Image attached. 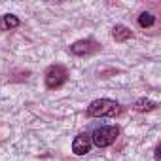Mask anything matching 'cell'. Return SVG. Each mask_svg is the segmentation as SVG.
Instances as JSON below:
<instances>
[{
    "instance_id": "30bf717a",
    "label": "cell",
    "mask_w": 161,
    "mask_h": 161,
    "mask_svg": "<svg viewBox=\"0 0 161 161\" xmlns=\"http://www.w3.org/2000/svg\"><path fill=\"white\" fill-rule=\"evenodd\" d=\"M159 150H161V148L155 146V161H161V159H159Z\"/></svg>"
},
{
    "instance_id": "277c9868",
    "label": "cell",
    "mask_w": 161,
    "mask_h": 161,
    "mask_svg": "<svg viewBox=\"0 0 161 161\" xmlns=\"http://www.w3.org/2000/svg\"><path fill=\"white\" fill-rule=\"evenodd\" d=\"M93 146V140H91V135L87 133H82V135H78L72 142V152L76 155H86Z\"/></svg>"
},
{
    "instance_id": "52a82bcc",
    "label": "cell",
    "mask_w": 161,
    "mask_h": 161,
    "mask_svg": "<svg viewBox=\"0 0 161 161\" xmlns=\"http://www.w3.org/2000/svg\"><path fill=\"white\" fill-rule=\"evenodd\" d=\"M112 36H114L116 42H125V40H129V38L133 36V32H131V29H127L125 25H116V27L112 29Z\"/></svg>"
},
{
    "instance_id": "5b68a950",
    "label": "cell",
    "mask_w": 161,
    "mask_h": 161,
    "mask_svg": "<svg viewBox=\"0 0 161 161\" xmlns=\"http://www.w3.org/2000/svg\"><path fill=\"white\" fill-rule=\"evenodd\" d=\"M97 49V44L93 40H78L70 46V51L74 55H89Z\"/></svg>"
},
{
    "instance_id": "9c48e42d",
    "label": "cell",
    "mask_w": 161,
    "mask_h": 161,
    "mask_svg": "<svg viewBox=\"0 0 161 161\" xmlns=\"http://www.w3.org/2000/svg\"><path fill=\"white\" fill-rule=\"evenodd\" d=\"M153 23H155V17H153L150 12H142V14L138 15V25L144 27V29H146V27H152Z\"/></svg>"
},
{
    "instance_id": "7a4b0ae2",
    "label": "cell",
    "mask_w": 161,
    "mask_h": 161,
    "mask_svg": "<svg viewBox=\"0 0 161 161\" xmlns=\"http://www.w3.org/2000/svg\"><path fill=\"white\" fill-rule=\"evenodd\" d=\"M118 135H119V129H118V127H114V125H106V127H99V129H95L93 135H91V140H93L95 146H99V148H106V146H110V144L116 142Z\"/></svg>"
},
{
    "instance_id": "ba28073f",
    "label": "cell",
    "mask_w": 161,
    "mask_h": 161,
    "mask_svg": "<svg viewBox=\"0 0 161 161\" xmlns=\"http://www.w3.org/2000/svg\"><path fill=\"white\" fill-rule=\"evenodd\" d=\"M157 104L153 103V101H148V99H138L136 103H135V110L136 112H150V110H153Z\"/></svg>"
},
{
    "instance_id": "6da1fadb",
    "label": "cell",
    "mask_w": 161,
    "mask_h": 161,
    "mask_svg": "<svg viewBox=\"0 0 161 161\" xmlns=\"http://www.w3.org/2000/svg\"><path fill=\"white\" fill-rule=\"evenodd\" d=\"M119 112V104L112 99H97L87 106V114L91 118H108Z\"/></svg>"
},
{
    "instance_id": "3957f363",
    "label": "cell",
    "mask_w": 161,
    "mask_h": 161,
    "mask_svg": "<svg viewBox=\"0 0 161 161\" xmlns=\"http://www.w3.org/2000/svg\"><path fill=\"white\" fill-rule=\"evenodd\" d=\"M66 82V70L61 64H53L46 70V86L49 89H57Z\"/></svg>"
},
{
    "instance_id": "8992f818",
    "label": "cell",
    "mask_w": 161,
    "mask_h": 161,
    "mask_svg": "<svg viewBox=\"0 0 161 161\" xmlns=\"http://www.w3.org/2000/svg\"><path fill=\"white\" fill-rule=\"evenodd\" d=\"M19 27V19L14 14H6L0 17V31H14Z\"/></svg>"
}]
</instances>
